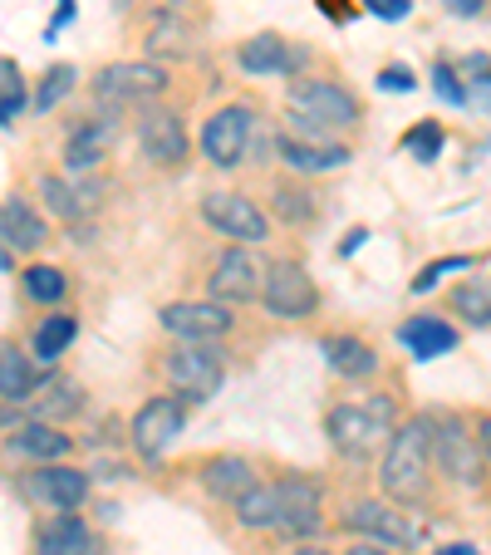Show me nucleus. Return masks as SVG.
I'll list each match as a JSON object with an SVG mask.
<instances>
[{"instance_id": "obj_14", "label": "nucleus", "mask_w": 491, "mask_h": 555, "mask_svg": "<svg viewBox=\"0 0 491 555\" xmlns=\"http://www.w3.org/2000/svg\"><path fill=\"white\" fill-rule=\"evenodd\" d=\"M345 526L374 535V541H384V545H418L423 541V531L408 521V516H398L393 506H378V502H359L354 512L345 516Z\"/></svg>"}, {"instance_id": "obj_28", "label": "nucleus", "mask_w": 491, "mask_h": 555, "mask_svg": "<svg viewBox=\"0 0 491 555\" xmlns=\"http://www.w3.org/2000/svg\"><path fill=\"white\" fill-rule=\"evenodd\" d=\"M74 335H79V320H74V314H50V320H40V330H35V359L54 364V359L74 345Z\"/></svg>"}, {"instance_id": "obj_34", "label": "nucleus", "mask_w": 491, "mask_h": 555, "mask_svg": "<svg viewBox=\"0 0 491 555\" xmlns=\"http://www.w3.org/2000/svg\"><path fill=\"white\" fill-rule=\"evenodd\" d=\"M403 147L413 153V163H438L442 153V124H418L403 138Z\"/></svg>"}, {"instance_id": "obj_41", "label": "nucleus", "mask_w": 491, "mask_h": 555, "mask_svg": "<svg viewBox=\"0 0 491 555\" xmlns=\"http://www.w3.org/2000/svg\"><path fill=\"white\" fill-rule=\"evenodd\" d=\"M457 74H471V85L477 89H491V54H471V60H462Z\"/></svg>"}, {"instance_id": "obj_35", "label": "nucleus", "mask_w": 491, "mask_h": 555, "mask_svg": "<svg viewBox=\"0 0 491 555\" xmlns=\"http://www.w3.org/2000/svg\"><path fill=\"white\" fill-rule=\"evenodd\" d=\"M69 89H74V64H54V69L44 74V89H40V99H35V108H44V114H50V108L60 104Z\"/></svg>"}, {"instance_id": "obj_19", "label": "nucleus", "mask_w": 491, "mask_h": 555, "mask_svg": "<svg viewBox=\"0 0 491 555\" xmlns=\"http://www.w3.org/2000/svg\"><path fill=\"white\" fill-rule=\"evenodd\" d=\"M35 555H94V535L79 516L54 512L35 535Z\"/></svg>"}, {"instance_id": "obj_12", "label": "nucleus", "mask_w": 491, "mask_h": 555, "mask_svg": "<svg viewBox=\"0 0 491 555\" xmlns=\"http://www.w3.org/2000/svg\"><path fill=\"white\" fill-rule=\"evenodd\" d=\"M25 492L35 496L50 512H74V506L89 496V472L79 467H40L25 477Z\"/></svg>"}, {"instance_id": "obj_47", "label": "nucleus", "mask_w": 491, "mask_h": 555, "mask_svg": "<svg viewBox=\"0 0 491 555\" xmlns=\"http://www.w3.org/2000/svg\"><path fill=\"white\" fill-rule=\"evenodd\" d=\"M349 555H384V545H354Z\"/></svg>"}, {"instance_id": "obj_17", "label": "nucleus", "mask_w": 491, "mask_h": 555, "mask_svg": "<svg viewBox=\"0 0 491 555\" xmlns=\"http://www.w3.org/2000/svg\"><path fill=\"white\" fill-rule=\"evenodd\" d=\"M281 157L295 172H330V168H345L349 163V147L330 143V138H314V133H285Z\"/></svg>"}, {"instance_id": "obj_8", "label": "nucleus", "mask_w": 491, "mask_h": 555, "mask_svg": "<svg viewBox=\"0 0 491 555\" xmlns=\"http://www.w3.org/2000/svg\"><path fill=\"white\" fill-rule=\"evenodd\" d=\"M202 217L221 236H231V242H266V227H271L266 211L251 197H241V192H211V197H202Z\"/></svg>"}, {"instance_id": "obj_26", "label": "nucleus", "mask_w": 491, "mask_h": 555, "mask_svg": "<svg viewBox=\"0 0 491 555\" xmlns=\"http://www.w3.org/2000/svg\"><path fill=\"white\" fill-rule=\"evenodd\" d=\"M85 409V399H79V384L74 378H54V384L40 388V399L30 403L35 423H54V418H69V413Z\"/></svg>"}, {"instance_id": "obj_36", "label": "nucleus", "mask_w": 491, "mask_h": 555, "mask_svg": "<svg viewBox=\"0 0 491 555\" xmlns=\"http://www.w3.org/2000/svg\"><path fill=\"white\" fill-rule=\"evenodd\" d=\"M432 89H438V99H448V104H467V99H471V89L462 85L457 64H448V60L432 69Z\"/></svg>"}, {"instance_id": "obj_45", "label": "nucleus", "mask_w": 491, "mask_h": 555, "mask_svg": "<svg viewBox=\"0 0 491 555\" xmlns=\"http://www.w3.org/2000/svg\"><path fill=\"white\" fill-rule=\"evenodd\" d=\"M448 11H457V15H477V11H481V0H448Z\"/></svg>"}, {"instance_id": "obj_13", "label": "nucleus", "mask_w": 491, "mask_h": 555, "mask_svg": "<svg viewBox=\"0 0 491 555\" xmlns=\"http://www.w3.org/2000/svg\"><path fill=\"white\" fill-rule=\"evenodd\" d=\"M138 138H143V153L153 157L157 168H178L188 157V133H182V118L168 108H153V114L138 118Z\"/></svg>"}, {"instance_id": "obj_31", "label": "nucleus", "mask_w": 491, "mask_h": 555, "mask_svg": "<svg viewBox=\"0 0 491 555\" xmlns=\"http://www.w3.org/2000/svg\"><path fill=\"white\" fill-rule=\"evenodd\" d=\"M40 192H44V202H50V207L60 211L64 221L85 217V211L94 207V188H79V192H74L69 182H60V178H44V182H40Z\"/></svg>"}, {"instance_id": "obj_39", "label": "nucleus", "mask_w": 491, "mask_h": 555, "mask_svg": "<svg viewBox=\"0 0 491 555\" xmlns=\"http://www.w3.org/2000/svg\"><path fill=\"white\" fill-rule=\"evenodd\" d=\"M413 85H418V79H413V69H403V64H388V69L378 74V89H388V94H408Z\"/></svg>"}, {"instance_id": "obj_18", "label": "nucleus", "mask_w": 491, "mask_h": 555, "mask_svg": "<svg viewBox=\"0 0 491 555\" xmlns=\"http://www.w3.org/2000/svg\"><path fill=\"white\" fill-rule=\"evenodd\" d=\"M236 60L246 74H295L305 64V50L285 44L281 35H256V40H246L236 50Z\"/></svg>"}, {"instance_id": "obj_42", "label": "nucleus", "mask_w": 491, "mask_h": 555, "mask_svg": "<svg viewBox=\"0 0 491 555\" xmlns=\"http://www.w3.org/2000/svg\"><path fill=\"white\" fill-rule=\"evenodd\" d=\"M477 442H481V457H487V467H491V418L477 423Z\"/></svg>"}, {"instance_id": "obj_40", "label": "nucleus", "mask_w": 491, "mask_h": 555, "mask_svg": "<svg viewBox=\"0 0 491 555\" xmlns=\"http://www.w3.org/2000/svg\"><path fill=\"white\" fill-rule=\"evenodd\" d=\"M364 11L378 15V21H403L413 11V0H364Z\"/></svg>"}, {"instance_id": "obj_10", "label": "nucleus", "mask_w": 491, "mask_h": 555, "mask_svg": "<svg viewBox=\"0 0 491 555\" xmlns=\"http://www.w3.org/2000/svg\"><path fill=\"white\" fill-rule=\"evenodd\" d=\"M182 423H188V403H182V399H172V393L147 399L143 409H138V418H133L138 457H163V448H168V442L182 433Z\"/></svg>"}, {"instance_id": "obj_1", "label": "nucleus", "mask_w": 491, "mask_h": 555, "mask_svg": "<svg viewBox=\"0 0 491 555\" xmlns=\"http://www.w3.org/2000/svg\"><path fill=\"white\" fill-rule=\"evenodd\" d=\"M428 462H432V418H413L403 428H393L384 452V467H378V482L393 502H413L428 487Z\"/></svg>"}, {"instance_id": "obj_5", "label": "nucleus", "mask_w": 491, "mask_h": 555, "mask_svg": "<svg viewBox=\"0 0 491 555\" xmlns=\"http://www.w3.org/2000/svg\"><path fill=\"white\" fill-rule=\"evenodd\" d=\"M261 305L271 314H281V320H305V314H314V305H320V291H314V281L305 275V266L275 261L271 271H266Z\"/></svg>"}, {"instance_id": "obj_6", "label": "nucleus", "mask_w": 491, "mask_h": 555, "mask_svg": "<svg viewBox=\"0 0 491 555\" xmlns=\"http://www.w3.org/2000/svg\"><path fill=\"white\" fill-rule=\"evenodd\" d=\"M163 369H168V378L178 384V393H188V399H211L221 388V378H227L221 349H211V345H178L168 359H163Z\"/></svg>"}, {"instance_id": "obj_11", "label": "nucleus", "mask_w": 491, "mask_h": 555, "mask_svg": "<svg viewBox=\"0 0 491 555\" xmlns=\"http://www.w3.org/2000/svg\"><path fill=\"white\" fill-rule=\"evenodd\" d=\"M163 330H172V335L188 339V345H207V339L231 330V314L221 300H182V305L163 310Z\"/></svg>"}, {"instance_id": "obj_21", "label": "nucleus", "mask_w": 491, "mask_h": 555, "mask_svg": "<svg viewBox=\"0 0 491 555\" xmlns=\"http://www.w3.org/2000/svg\"><path fill=\"white\" fill-rule=\"evenodd\" d=\"M202 487H207L211 496H246L256 487V467L246 457H211L207 467H202Z\"/></svg>"}, {"instance_id": "obj_22", "label": "nucleus", "mask_w": 491, "mask_h": 555, "mask_svg": "<svg viewBox=\"0 0 491 555\" xmlns=\"http://www.w3.org/2000/svg\"><path fill=\"white\" fill-rule=\"evenodd\" d=\"M0 236H5V246H21V251H35V246H44V221L35 217L30 202L11 197L5 207H0Z\"/></svg>"}, {"instance_id": "obj_3", "label": "nucleus", "mask_w": 491, "mask_h": 555, "mask_svg": "<svg viewBox=\"0 0 491 555\" xmlns=\"http://www.w3.org/2000/svg\"><path fill=\"white\" fill-rule=\"evenodd\" d=\"M324 433H330V442H335L349 462H369L393 438V409H388V399H378L374 409L339 403V409H330V418H324Z\"/></svg>"}, {"instance_id": "obj_44", "label": "nucleus", "mask_w": 491, "mask_h": 555, "mask_svg": "<svg viewBox=\"0 0 491 555\" xmlns=\"http://www.w3.org/2000/svg\"><path fill=\"white\" fill-rule=\"evenodd\" d=\"M69 15H74V0H60V11H54V25H50V35L60 30V25H69Z\"/></svg>"}, {"instance_id": "obj_20", "label": "nucleus", "mask_w": 491, "mask_h": 555, "mask_svg": "<svg viewBox=\"0 0 491 555\" xmlns=\"http://www.w3.org/2000/svg\"><path fill=\"white\" fill-rule=\"evenodd\" d=\"M398 339L413 349V359H438V354H448V349H457L452 325H442L438 314H413V320L398 330Z\"/></svg>"}, {"instance_id": "obj_23", "label": "nucleus", "mask_w": 491, "mask_h": 555, "mask_svg": "<svg viewBox=\"0 0 491 555\" xmlns=\"http://www.w3.org/2000/svg\"><path fill=\"white\" fill-rule=\"evenodd\" d=\"M320 349H324V359H330V369L345 378H369L378 369V354L354 335H330Z\"/></svg>"}, {"instance_id": "obj_25", "label": "nucleus", "mask_w": 491, "mask_h": 555, "mask_svg": "<svg viewBox=\"0 0 491 555\" xmlns=\"http://www.w3.org/2000/svg\"><path fill=\"white\" fill-rule=\"evenodd\" d=\"M236 516H241V526H251V531H271V526H281V482L275 487L256 482L251 492L236 502Z\"/></svg>"}, {"instance_id": "obj_37", "label": "nucleus", "mask_w": 491, "mask_h": 555, "mask_svg": "<svg viewBox=\"0 0 491 555\" xmlns=\"http://www.w3.org/2000/svg\"><path fill=\"white\" fill-rule=\"evenodd\" d=\"M457 271H471V256H442V261L423 266V271L413 275V291H432L442 275H457Z\"/></svg>"}, {"instance_id": "obj_24", "label": "nucleus", "mask_w": 491, "mask_h": 555, "mask_svg": "<svg viewBox=\"0 0 491 555\" xmlns=\"http://www.w3.org/2000/svg\"><path fill=\"white\" fill-rule=\"evenodd\" d=\"M11 448L25 452V457H40V462H60L69 452V438H64L54 423H25L21 433H11Z\"/></svg>"}, {"instance_id": "obj_15", "label": "nucleus", "mask_w": 491, "mask_h": 555, "mask_svg": "<svg viewBox=\"0 0 491 555\" xmlns=\"http://www.w3.org/2000/svg\"><path fill=\"white\" fill-rule=\"evenodd\" d=\"M266 285V275L256 271V261L246 251H227L217 261V271H211V281H207V291H211V300H221V305H236V300H256V291Z\"/></svg>"}, {"instance_id": "obj_43", "label": "nucleus", "mask_w": 491, "mask_h": 555, "mask_svg": "<svg viewBox=\"0 0 491 555\" xmlns=\"http://www.w3.org/2000/svg\"><path fill=\"white\" fill-rule=\"evenodd\" d=\"M364 242H369V231H364V227H354V231H349V242H345V256H354Z\"/></svg>"}, {"instance_id": "obj_32", "label": "nucleus", "mask_w": 491, "mask_h": 555, "mask_svg": "<svg viewBox=\"0 0 491 555\" xmlns=\"http://www.w3.org/2000/svg\"><path fill=\"white\" fill-rule=\"evenodd\" d=\"M21 285H25V295L40 300V305H60L64 291H69V281H64L60 266H30V271L21 275Z\"/></svg>"}, {"instance_id": "obj_48", "label": "nucleus", "mask_w": 491, "mask_h": 555, "mask_svg": "<svg viewBox=\"0 0 491 555\" xmlns=\"http://www.w3.org/2000/svg\"><path fill=\"white\" fill-rule=\"evenodd\" d=\"M320 11H324V15H345V11H339V0H324Z\"/></svg>"}, {"instance_id": "obj_46", "label": "nucleus", "mask_w": 491, "mask_h": 555, "mask_svg": "<svg viewBox=\"0 0 491 555\" xmlns=\"http://www.w3.org/2000/svg\"><path fill=\"white\" fill-rule=\"evenodd\" d=\"M438 555H481V551H477V545H442Z\"/></svg>"}, {"instance_id": "obj_33", "label": "nucleus", "mask_w": 491, "mask_h": 555, "mask_svg": "<svg viewBox=\"0 0 491 555\" xmlns=\"http://www.w3.org/2000/svg\"><path fill=\"white\" fill-rule=\"evenodd\" d=\"M21 108H25V79H21V64H15V60H0V118H5V128H15Z\"/></svg>"}, {"instance_id": "obj_27", "label": "nucleus", "mask_w": 491, "mask_h": 555, "mask_svg": "<svg viewBox=\"0 0 491 555\" xmlns=\"http://www.w3.org/2000/svg\"><path fill=\"white\" fill-rule=\"evenodd\" d=\"M30 388H35L30 359H25L15 345H5L0 349V399H5V409H15L21 399H30Z\"/></svg>"}, {"instance_id": "obj_7", "label": "nucleus", "mask_w": 491, "mask_h": 555, "mask_svg": "<svg viewBox=\"0 0 491 555\" xmlns=\"http://www.w3.org/2000/svg\"><path fill=\"white\" fill-rule=\"evenodd\" d=\"M168 89V69L147 60H128V64H108L99 74V99L104 104H143Z\"/></svg>"}, {"instance_id": "obj_29", "label": "nucleus", "mask_w": 491, "mask_h": 555, "mask_svg": "<svg viewBox=\"0 0 491 555\" xmlns=\"http://www.w3.org/2000/svg\"><path fill=\"white\" fill-rule=\"evenodd\" d=\"M452 310L467 320V325H491V281H462L452 291Z\"/></svg>"}, {"instance_id": "obj_16", "label": "nucleus", "mask_w": 491, "mask_h": 555, "mask_svg": "<svg viewBox=\"0 0 491 555\" xmlns=\"http://www.w3.org/2000/svg\"><path fill=\"white\" fill-rule=\"evenodd\" d=\"M324 526V516H320V487L314 482H281V526L275 531H285V535H295V541H305V535H314Z\"/></svg>"}, {"instance_id": "obj_2", "label": "nucleus", "mask_w": 491, "mask_h": 555, "mask_svg": "<svg viewBox=\"0 0 491 555\" xmlns=\"http://www.w3.org/2000/svg\"><path fill=\"white\" fill-rule=\"evenodd\" d=\"M285 104L300 118V133H335L359 124V99L335 79H295Z\"/></svg>"}, {"instance_id": "obj_38", "label": "nucleus", "mask_w": 491, "mask_h": 555, "mask_svg": "<svg viewBox=\"0 0 491 555\" xmlns=\"http://www.w3.org/2000/svg\"><path fill=\"white\" fill-rule=\"evenodd\" d=\"M275 211H281L285 221H310V197H305V192L281 188L275 192Z\"/></svg>"}, {"instance_id": "obj_4", "label": "nucleus", "mask_w": 491, "mask_h": 555, "mask_svg": "<svg viewBox=\"0 0 491 555\" xmlns=\"http://www.w3.org/2000/svg\"><path fill=\"white\" fill-rule=\"evenodd\" d=\"M251 124H256V114L246 104L217 108V114L202 124V153H207V163L236 168L241 157H246V143H251Z\"/></svg>"}, {"instance_id": "obj_49", "label": "nucleus", "mask_w": 491, "mask_h": 555, "mask_svg": "<svg viewBox=\"0 0 491 555\" xmlns=\"http://www.w3.org/2000/svg\"><path fill=\"white\" fill-rule=\"evenodd\" d=\"M295 555H330V551H320V545H300Z\"/></svg>"}, {"instance_id": "obj_30", "label": "nucleus", "mask_w": 491, "mask_h": 555, "mask_svg": "<svg viewBox=\"0 0 491 555\" xmlns=\"http://www.w3.org/2000/svg\"><path fill=\"white\" fill-rule=\"evenodd\" d=\"M104 128L99 124H85V128H74L69 143H64V163H69L74 172H89L99 163V153H104Z\"/></svg>"}, {"instance_id": "obj_9", "label": "nucleus", "mask_w": 491, "mask_h": 555, "mask_svg": "<svg viewBox=\"0 0 491 555\" xmlns=\"http://www.w3.org/2000/svg\"><path fill=\"white\" fill-rule=\"evenodd\" d=\"M432 457L442 462V472L448 477H457V482H481V472H487V457H481V442L467 438V428H462V418H442L432 423Z\"/></svg>"}]
</instances>
